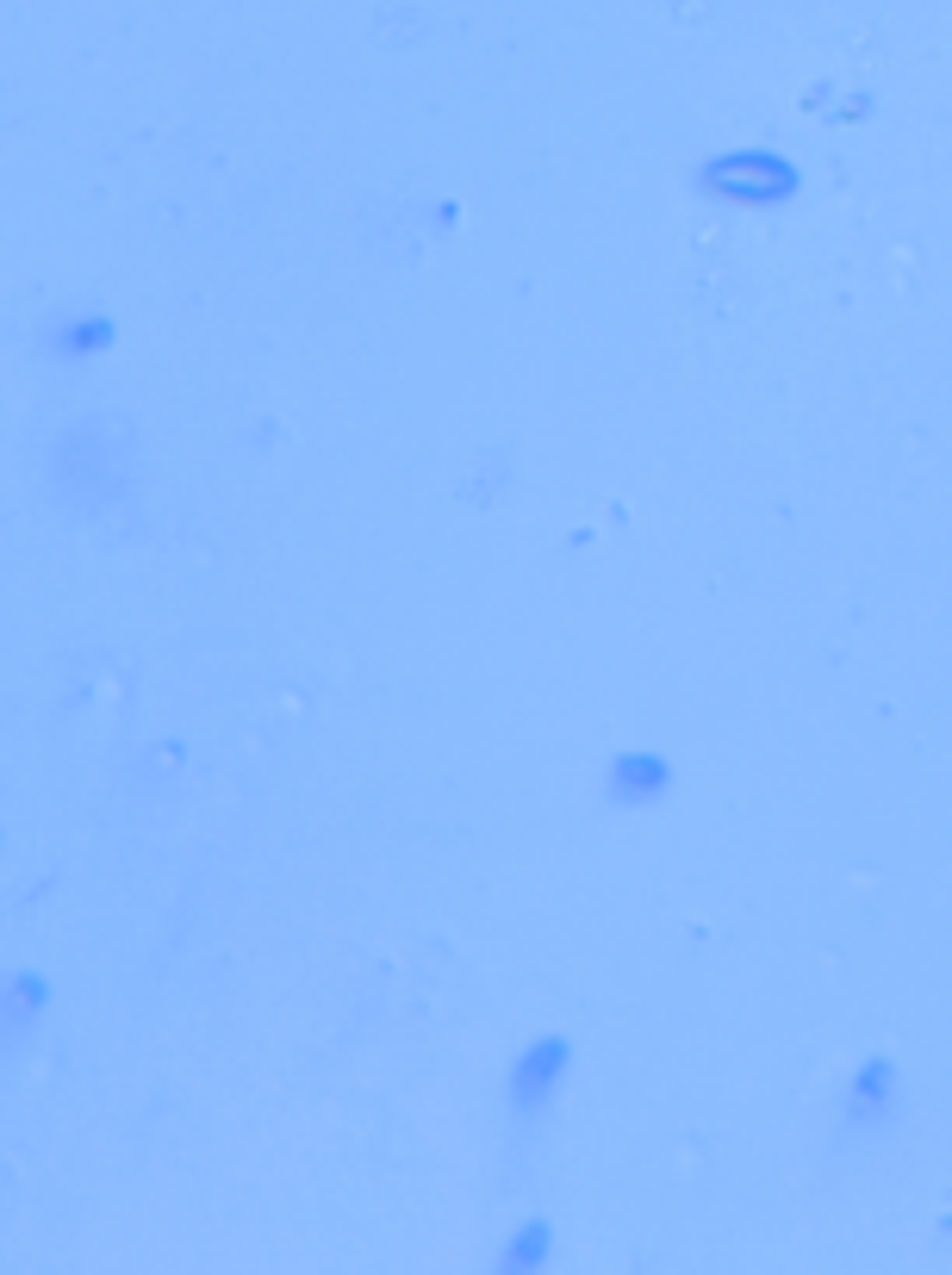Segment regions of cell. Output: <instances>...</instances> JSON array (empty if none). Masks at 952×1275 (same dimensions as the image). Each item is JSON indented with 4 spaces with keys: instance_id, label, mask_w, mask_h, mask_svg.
<instances>
[{
    "instance_id": "1",
    "label": "cell",
    "mask_w": 952,
    "mask_h": 1275,
    "mask_svg": "<svg viewBox=\"0 0 952 1275\" xmlns=\"http://www.w3.org/2000/svg\"><path fill=\"white\" fill-rule=\"evenodd\" d=\"M610 778H616V797H635V790L648 797V790L666 778V765H660V759H648V753H641V759H635V753H623V759L610 765Z\"/></svg>"
},
{
    "instance_id": "2",
    "label": "cell",
    "mask_w": 952,
    "mask_h": 1275,
    "mask_svg": "<svg viewBox=\"0 0 952 1275\" xmlns=\"http://www.w3.org/2000/svg\"><path fill=\"white\" fill-rule=\"evenodd\" d=\"M106 330H112L106 318H94V324H75V349H100V343H106Z\"/></svg>"
}]
</instances>
